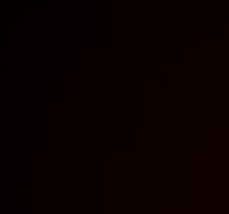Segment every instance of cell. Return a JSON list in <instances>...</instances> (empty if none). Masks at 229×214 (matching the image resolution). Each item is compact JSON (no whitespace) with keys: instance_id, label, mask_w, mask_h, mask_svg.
<instances>
[{"instance_id":"cell-1","label":"cell","mask_w":229,"mask_h":214,"mask_svg":"<svg viewBox=\"0 0 229 214\" xmlns=\"http://www.w3.org/2000/svg\"><path fill=\"white\" fill-rule=\"evenodd\" d=\"M92 48L94 50H104L106 48V38L104 36H92Z\"/></svg>"},{"instance_id":"cell-2","label":"cell","mask_w":229,"mask_h":214,"mask_svg":"<svg viewBox=\"0 0 229 214\" xmlns=\"http://www.w3.org/2000/svg\"><path fill=\"white\" fill-rule=\"evenodd\" d=\"M40 152H41V153H51V152H53V143L51 142H41L40 143Z\"/></svg>"}]
</instances>
